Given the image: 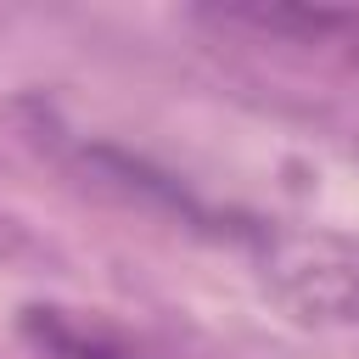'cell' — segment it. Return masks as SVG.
<instances>
[{
    "instance_id": "6da1fadb",
    "label": "cell",
    "mask_w": 359,
    "mask_h": 359,
    "mask_svg": "<svg viewBox=\"0 0 359 359\" xmlns=\"http://www.w3.org/2000/svg\"><path fill=\"white\" fill-rule=\"evenodd\" d=\"M275 275H280V292L297 314L359 331V252L325 247V241H297L275 264Z\"/></svg>"
},
{
    "instance_id": "7a4b0ae2",
    "label": "cell",
    "mask_w": 359,
    "mask_h": 359,
    "mask_svg": "<svg viewBox=\"0 0 359 359\" xmlns=\"http://www.w3.org/2000/svg\"><path fill=\"white\" fill-rule=\"evenodd\" d=\"M224 28H258L292 45H325L342 50L348 62H359V11H309V6H236L219 11Z\"/></svg>"
}]
</instances>
